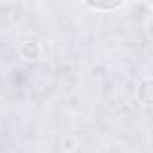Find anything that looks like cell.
<instances>
[{"label": "cell", "instance_id": "cell-2", "mask_svg": "<svg viewBox=\"0 0 153 153\" xmlns=\"http://www.w3.org/2000/svg\"><path fill=\"white\" fill-rule=\"evenodd\" d=\"M88 6L97 11H112V9H117L119 6H123V2H88Z\"/></svg>", "mask_w": 153, "mask_h": 153}, {"label": "cell", "instance_id": "cell-1", "mask_svg": "<svg viewBox=\"0 0 153 153\" xmlns=\"http://www.w3.org/2000/svg\"><path fill=\"white\" fill-rule=\"evenodd\" d=\"M151 88H153V87H151V81H149V79H146V81L139 87V97H140L146 105L151 103Z\"/></svg>", "mask_w": 153, "mask_h": 153}, {"label": "cell", "instance_id": "cell-3", "mask_svg": "<svg viewBox=\"0 0 153 153\" xmlns=\"http://www.w3.org/2000/svg\"><path fill=\"white\" fill-rule=\"evenodd\" d=\"M24 54H25L29 59H36V58H38V54H40V51H38V47H36V45L27 43V45L24 47Z\"/></svg>", "mask_w": 153, "mask_h": 153}]
</instances>
